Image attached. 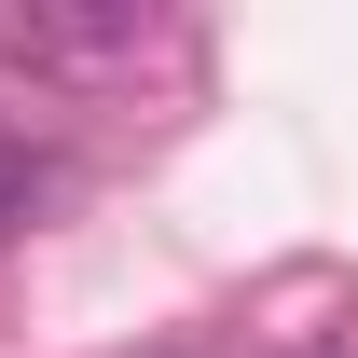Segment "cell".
I'll return each mask as SVG.
<instances>
[{"instance_id": "7a4b0ae2", "label": "cell", "mask_w": 358, "mask_h": 358, "mask_svg": "<svg viewBox=\"0 0 358 358\" xmlns=\"http://www.w3.org/2000/svg\"><path fill=\"white\" fill-rule=\"evenodd\" d=\"M55 193V152H28V138H0V234H28V207Z\"/></svg>"}, {"instance_id": "6da1fadb", "label": "cell", "mask_w": 358, "mask_h": 358, "mask_svg": "<svg viewBox=\"0 0 358 358\" xmlns=\"http://www.w3.org/2000/svg\"><path fill=\"white\" fill-rule=\"evenodd\" d=\"M152 14L124 0H0V69H138Z\"/></svg>"}]
</instances>
